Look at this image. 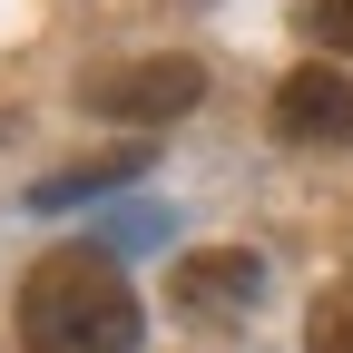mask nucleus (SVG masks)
<instances>
[{
    "instance_id": "f03ea898",
    "label": "nucleus",
    "mask_w": 353,
    "mask_h": 353,
    "mask_svg": "<svg viewBox=\"0 0 353 353\" xmlns=\"http://www.w3.org/2000/svg\"><path fill=\"white\" fill-rule=\"evenodd\" d=\"M196 99H206V69H196V59H128V69L79 79V108H88V118H128V128L187 118Z\"/></svg>"
},
{
    "instance_id": "7ed1b4c3",
    "label": "nucleus",
    "mask_w": 353,
    "mask_h": 353,
    "mask_svg": "<svg viewBox=\"0 0 353 353\" xmlns=\"http://www.w3.org/2000/svg\"><path fill=\"white\" fill-rule=\"evenodd\" d=\"M255 294H265V255H245V245H206V255H176V265H167V304L196 314V324L245 314Z\"/></svg>"
},
{
    "instance_id": "39448f33",
    "label": "nucleus",
    "mask_w": 353,
    "mask_h": 353,
    "mask_svg": "<svg viewBox=\"0 0 353 353\" xmlns=\"http://www.w3.org/2000/svg\"><path fill=\"white\" fill-rule=\"evenodd\" d=\"M138 176V157H99L88 176H50V187H30V206H79V196H99V187H128Z\"/></svg>"
},
{
    "instance_id": "f257e3e1",
    "label": "nucleus",
    "mask_w": 353,
    "mask_h": 353,
    "mask_svg": "<svg viewBox=\"0 0 353 353\" xmlns=\"http://www.w3.org/2000/svg\"><path fill=\"white\" fill-rule=\"evenodd\" d=\"M138 324L108 245H50L20 275V353H138Z\"/></svg>"
},
{
    "instance_id": "0eeeda50",
    "label": "nucleus",
    "mask_w": 353,
    "mask_h": 353,
    "mask_svg": "<svg viewBox=\"0 0 353 353\" xmlns=\"http://www.w3.org/2000/svg\"><path fill=\"white\" fill-rule=\"evenodd\" d=\"M294 20H304V39H314V50H343V59H353V0H304Z\"/></svg>"
},
{
    "instance_id": "20e7f679",
    "label": "nucleus",
    "mask_w": 353,
    "mask_h": 353,
    "mask_svg": "<svg viewBox=\"0 0 353 353\" xmlns=\"http://www.w3.org/2000/svg\"><path fill=\"white\" fill-rule=\"evenodd\" d=\"M275 138L285 148H353V79H334V69L275 79Z\"/></svg>"
},
{
    "instance_id": "423d86ee",
    "label": "nucleus",
    "mask_w": 353,
    "mask_h": 353,
    "mask_svg": "<svg viewBox=\"0 0 353 353\" xmlns=\"http://www.w3.org/2000/svg\"><path fill=\"white\" fill-rule=\"evenodd\" d=\"M304 353H353V294H314V314H304Z\"/></svg>"
}]
</instances>
